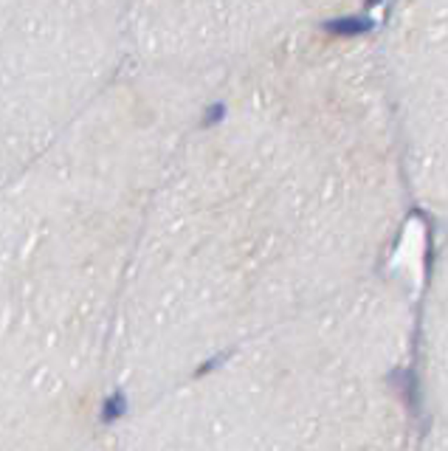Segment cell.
I'll return each mask as SVG.
<instances>
[{
	"instance_id": "2",
	"label": "cell",
	"mask_w": 448,
	"mask_h": 451,
	"mask_svg": "<svg viewBox=\"0 0 448 451\" xmlns=\"http://www.w3.org/2000/svg\"><path fill=\"white\" fill-rule=\"evenodd\" d=\"M121 412H125V400H121V395H116V398L107 400V406H105V418H107V421H116Z\"/></svg>"
},
{
	"instance_id": "3",
	"label": "cell",
	"mask_w": 448,
	"mask_h": 451,
	"mask_svg": "<svg viewBox=\"0 0 448 451\" xmlns=\"http://www.w3.org/2000/svg\"><path fill=\"white\" fill-rule=\"evenodd\" d=\"M220 116H223V107H220V105H215V107H212V113L206 116V125H212V121H217Z\"/></svg>"
},
{
	"instance_id": "1",
	"label": "cell",
	"mask_w": 448,
	"mask_h": 451,
	"mask_svg": "<svg viewBox=\"0 0 448 451\" xmlns=\"http://www.w3.org/2000/svg\"><path fill=\"white\" fill-rule=\"evenodd\" d=\"M324 28L333 34H361L373 28V20L370 17H339V20H330Z\"/></svg>"
}]
</instances>
